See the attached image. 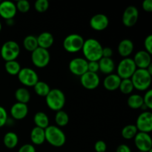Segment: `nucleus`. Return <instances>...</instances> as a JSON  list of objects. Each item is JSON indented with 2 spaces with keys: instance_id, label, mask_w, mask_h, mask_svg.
Returning a JSON list of instances; mask_svg holds the SVG:
<instances>
[{
  "instance_id": "nucleus-12",
  "label": "nucleus",
  "mask_w": 152,
  "mask_h": 152,
  "mask_svg": "<svg viewBox=\"0 0 152 152\" xmlns=\"http://www.w3.org/2000/svg\"><path fill=\"white\" fill-rule=\"evenodd\" d=\"M68 67L73 74L81 77L88 71V61L85 58H74L70 61Z\"/></svg>"
},
{
  "instance_id": "nucleus-48",
  "label": "nucleus",
  "mask_w": 152,
  "mask_h": 152,
  "mask_svg": "<svg viewBox=\"0 0 152 152\" xmlns=\"http://www.w3.org/2000/svg\"><path fill=\"white\" fill-rule=\"evenodd\" d=\"M0 2H1V1H0Z\"/></svg>"
},
{
  "instance_id": "nucleus-17",
  "label": "nucleus",
  "mask_w": 152,
  "mask_h": 152,
  "mask_svg": "<svg viewBox=\"0 0 152 152\" xmlns=\"http://www.w3.org/2000/svg\"><path fill=\"white\" fill-rule=\"evenodd\" d=\"M133 60L137 68L146 69L151 65V55L145 50H140L135 53Z\"/></svg>"
},
{
  "instance_id": "nucleus-36",
  "label": "nucleus",
  "mask_w": 152,
  "mask_h": 152,
  "mask_svg": "<svg viewBox=\"0 0 152 152\" xmlns=\"http://www.w3.org/2000/svg\"><path fill=\"white\" fill-rule=\"evenodd\" d=\"M143 99V104L147 107L148 109H152V90L148 89L145 94L144 96H142Z\"/></svg>"
},
{
  "instance_id": "nucleus-46",
  "label": "nucleus",
  "mask_w": 152,
  "mask_h": 152,
  "mask_svg": "<svg viewBox=\"0 0 152 152\" xmlns=\"http://www.w3.org/2000/svg\"><path fill=\"white\" fill-rule=\"evenodd\" d=\"M1 28H2V26H1V22H0V32H1Z\"/></svg>"
},
{
  "instance_id": "nucleus-24",
  "label": "nucleus",
  "mask_w": 152,
  "mask_h": 152,
  "mask_svg": "<svg viewBox=\"0 0 152 152\" xmlns=\"http://www.w3.org/2000/svg\"><path fill=\"white\" fill-rule=\"evenodd\" d=\"M34 122L36 126L45 129L49 126V118L45 113L42 111H39L35 114L34 117Z\"/></svg>"
},
{
  "instance_id": "nucleus-40",
  "label": "nucleus",
  "mask_w": 152,
  "mask_h": 152,
  "mask_svg": "<svg viewBox=\"0 0 152 152\" xmlns=\"http://www.w3.org/2000/svg\"><path fill=\"white\" fill-rule=\"evenodd\" d=\"M88 71L97 74V72L99 71L98 62H88Z\"/></svg>"
},
{
  "instance_id": "nucleus-33",
  "label": "nucleus",
  "mask_w": 152,
  "mask_h": 152,
  "mask_svg": "<svg viewBox=\"0 0 152 152\" xmlns=\"http://www.w3.org/2000/svg\"><path fill=\"white\" fill-rule=\"evenodd\" d=\"M119 89L124 94H130L134 89L131 79H124L121 80Z\"/></svg>"
},
{
  "instance_id": "nucleus-9",
  "label": "nucleus",
  "mask_w": 152,
  "mask_h": 152,
  "mask_svg": "<svg viewBox=\"0 0 152 152\" xmlns=\"http://www.w3.org/2000/svg\"><path fill=\"white\" fill-rule=\"evenodd\" d=\"M17 76L19 82L27 87H34L39 81L38 74L31 68H21Z\"/></svg>"
},
{
  "instance_id": "nucleus-35",
  "label": "nucleus",
  "mask_w": 152,
  "mask_h": 152,
  "mask_svg": "<svg viewBox=\"0 0 152 152\" xmlns=\"http://www.w3.org/2000/svg\"><path fill=\"white\" fill-rule=\"evenodd\" d=\"M16 7L17 11L19 10V12L22 13H28L29 11L30 8H31L29 1H28L27 0H19V1H18L16 4Z\"/></svg>"
},
{
  "instance_id": "nucleus-22",
  "label": "nucleus",
  "mask_w": 152,
  "mask_h": 152,
  "mask_svg": "<svg viewBox=\"0 0 152 152\" xmlns=\"http://www.w3.org/2000/svg\"><path fill=\"white\" fill-rule=\"evenodd\" d=\"M37 38L39 47L46 49V50L50 48L53 45V42H54L53 36L50 32L42 33Z\"/></svg>"
},
{
  "instance_id": "nucleus-11",
  "label": "nucleus",
  "mask_w": 152,
  "mask_h": 152,
  "mask_svg": "<svg viewBox=\"0 0 152 152\" xmlns=\"http://www.w3.org/2000/svg\"><path fill=\"white\" fill-rule=\"evenodd\" d=\"M134 139L139 151L148 152L152 149V140L149 134L138 132Z\"/></svg>"
},
{
  "instance_id": "nucleus-18",
  "label": "nucleus",
  "mask_w": 152,
  "mask_h": 152,
  "mask_svg": "<svg viewBox=\"0 0 152 152\" xmlns=\"http://www.w3.org/2000/svg\"><path fill=\"white\" fill-rule=\"evenodd\" d=\"M28 114V107L27 104L16 102L10 108V115L13 119L22 120L27 117Z\"/></svg>"
},
{
  "instance_id": "nucleus-25",
  "label": "nucleus",
  "mask_w": 152,
  "mask_h": 152,
  "mask_svg": "<svg viewBox=\"0 0 152 152\" xmlns=\"http://www.w3.org/2000/svg\"><path fill=\"white\" fill-rule=\"evenodd\" d=\"M18 142H19V137L16 133L10 132L4 134L3 138V143L6 148L13 149L18 145Z\"/></svg>"
},
{
  "instance_id": "nucleus-13",
  "label": "nucleus",
  "mask_w": 152,
  "mask_h": 152,
  "mask_svg": "<svg viewBox=\"0 0 152 152\" xmlns=\"http://www.w3.org/2000/svg\"><path fill=\"white\" fill-rule=\"evenodd\" d=\"M80 83L85 88L88 90H94L99 86L100 80L96 73L87 71L80 77Z\"/></svg>"
},
{
  "instance_id": "nucleus-4",
  "label": "nucleus",
  "mask_w": 152,
  "mask_h": 152,
  "mask_svg": "<svg viewBox=\"0 0 152 152\" xmlns=\"http://www.w3.org/2000/svg\"><path fill=\"white\" fill-rule=\"evenodd\" d=\"M45 101L48 107L52 111H60L65 106V94L59 88L50 89L48 94L45 96Z\"/></svg>"
},
{
  "instance_id": "nucleus-20",
  "label": "nucleus",
  "mask_w": 152,
  "mask_h": 152,
  "mask_svg": "<svg viewBox=\"0 0 152 152\" xmlns=\"http://www.w3.org/2000/svg\"><path fill=\"white\" fill-rule=\"evenodd\" d=\"M134 43L129 39H125L120 41L118 45V53L121 56L124 58L129 57L134 50Z\"/></svg>"
},
{
  "instance_id": "nucleus-31",
  "label": "nucleus",
  "mask_w": 152,
  "mask_h": 152,
  "mask_svg": "<svg viewBox=\"0 0 152 152\" xmlns=\"http://www.w3.org/2000/svg\"><path fill=\"white\" fill-rule=\"evenodd\" d=\"M4 68L5 71H7V74L10 75L14 76L18 75L19 72L21 70V65L19 62L16 60H12L8 61V62H5L4 64Z\"/></svg>"
},
{
  "instance_id": "nucleus-3",
  "label": "nucleus",
  "mask_w": 152,
  "mask_h": 152,
  "mask_svg": "<svg viewBox=\"0 0 152 152\" xmlns=\"http://www.w3.org/2000/svg\"><path fill=\"white\" fill-rule=\"evenodd\" d=\"M45 140L52 146L62 147L66 142L65 133L58 126H49L45 129Z\"/></svg>"
},
{
  "instance_id": "nucleus-21",
  "label": "nucleus",
  "mask_w": 152,
  "mask_h": 152,
  "mask_svg": "<svg viewBox=\"0 0 152 152\" xmlns=\"http://www.w3.org/2000/svg\"><path fill=\"white\" fill-rule=\"evenodd\" d=\"M98 63L99 71L106 75L113 74V71L115 69V63L111 58L102 57L98 61Z\"/></svg>"
},
{
  "instance_id": "nucleus-29",
  "label": "nucleus",
  "mask_w": 152,
  "mask_h": 152,
  "mask_svg": "<svg viewBox=\"0 0 152 152\" xmlns=\"http://www.w3.org/2000/svg\"><path fill=\"white\" fill-rule=\"evenodd\" d=\"M127 103L132 109H139L143 105V99L142 96L139 94H132L128 98Z\"/></svg>"
},
{
  "instance_id": "nucleus-15",
  "label": "nucleus",
  "mask_w": 152,
  "mask_h": 152,
  "mask_svg": "<svg viewBox=\"0 0 152 152\" xmlns=\"http://www.w3.org/2000/svg\"><path fill=\"white\" fill-rule=\"evenodd\" d=\"M17 13L16 4L11 1H3L0 2V16L5 20L13 19Z\"/></svg>"
},
{
  "instance_id": "nucleus-47",
  "label": "nucleus",
  "mask_w": 152,
  "mask_h": 152,
  "mask_svg": "<svg viewBox=\"0 0 152 152\" xmlns=\"http://www.w3.org/2000/svg\"><path fill=\"white\" fill-rule=\"evenodd\" d=\"M138 152H141V151H138Z\"/></svg>"
},
{
  "instance_id": "nucleus-30",
  "label": "nucleus",
  "mask_w": 152,
  "mask_h": 152,
  "mask_svg": "<svg viewBox=\"0 0 152 152\" xmlns=\"http://www.w3.org/2000/svg\"><path fill=\"white\" fill-rule=\"evenodd\" d=\"M138 130L135 125H127L122 129L121 134L124 139L132 140L134 138L136 134H137Z\"/></svg>"
},
{
  "instance_id": "nucleus-19",
  "label": "nucleus",
  "mask_w": 152,
  "mask_h": 152,
  "mask_svg": "<svg viewBox=\"0 0 152 152\" xmlns=\"http://www.w3.org/2000/svg\"><path fill=\"white\" fill-rule=\"evenodd\" d=\"M121 79L117 74H111L106 76L103 81V86L106 90L109 91H114L117 89H119Z\"/></svg>"
},
{
  "instance_id": "nucleus-44",
  "label": "nucleus",
  "mask_w": 152,
  "mask_h": 152,
  "mask_svg": "<svg viewBox=\"0 0 152 152\" xmlns=\"http://www.w3.org/2000/svg\"><path fill=\"white\" fill-rule=\"evenodd\" d=\"M116 152H132L130 147L128 146L126 144H121L117 148Z\"/></svg>"
},
{
  "instance_id": "nucleus-41",
  "label": "nucleus",
  "mask_w": 152,
  "mask_h": 152,
  "mask_svg": "<svg viewBox=\"0 0 152 152\" xmlns=\"http://www.w3.org/2000/svg\"><path fill=\"white\" fill-rule=\"evenodd\" d=\"M18 152H36V148L32 144H25L19 148Z\"/></svg>"
},
{
  "instance_id": "nucleus-37",
  "label": "nucleus",
  "mask_w": 152,
  "mask_h": 152,
  "mask_svg": "<svg viewBox=\"0 0 152 152\" xmlns=\"http://www.w3.org/2000/svg\"><path fill=\"white\" fill-rule=\"evenodd\" d=\"M7 120H8V117H7V113L5 108L0 105V128L3 127L7 124Z\"/></svg>"
},
{
  "instance_id": "nucleus-43",
  "label": "nucleus",
  "mask_w": 152,
  "mask_h": 152,
  "mask_svg": "<svg viewBox=\"0 0 152 152\" xmlns=\"http://www.w3.org/2000/svg\"><path fill=\"white\" fill-rule=\"evenodd\" d=\"M113 55V50L111 48L105 47L102 48V57L111 58Z\"/></svg>"
},
{
  "instance_id": "nucleus-7",
  "label": "nucleus",
  "mask_w": 152,
  "mask_h": 152,
  "mask_svg": "<svg viewBox=\"0 0 152 152\" xmlns=\"http://www.w3.org/2000/svg\"><path fill=\"white\" fill-rule=\"evenodd\" d=\"M84 41L83 37L80 34H69L64 39L63 48L69 53H77L82 50Z\"/></svg>"
},
{
  "instance_id": "nucleus-16",
  "label": "nucleus",
  "mask_w": 152,
  "mask_h": 152,
  "mask_svg": "<svg viewBox=\"0 0 152 152\" xmlns=\"http://www.w3.org/2000/svg\"><path fill=\"white\" fill-rule=\"evenodd\" d=\"M109 24V19L103 13H97L92 16L90 19V26L93 30L102 31L106 29Z\"/></svg>"
},
{
  "instance_id": "nucleus-32",
  "label": "nucleus",
  "mask_w": 152,
  "mask_h": 152,
  "mask_svg": "<svg viewBox=\"0 0 152 152\" xmlns=\"http://www.w3.org/2000/svg\"><path fill=\"white\" fill-rule=\"evenodd\" d=\"M55 122L58 127L66 126L69 123V116L63 110L56 111V115H55Z\"/></svg>"
},
{
  "instance_id": "nucleus-10",
  "label": "nucleus",
  "mask_w": 152,
  "mask_h": 152,
  "mask_svg": "<svg viewBox=\"0 0 152 152\" xmlns=\"http://www.w3.org/2000/svg\"><path fill=\"white\" fill-rule=\"evenodd\" d=\"M138 132L149 134L152 131V114L151 111H145L138 116L136 122Z\"/></svg>"
},
{
  "instance_id": "nucleus-1",
  "label": "nucleus",
  "mask_w": 152,
  "mask_h": 152,
  "mask_svg": "<svg viewBox=\"0 0 152 152\" xmlns=\"http://www.w3.org/2000/svg\"><path fill=\"white\" fill-rule=\"evenodd\" d=\"M102 48L98 40L90 38L85 40L82 50L88 62H98L102 57Z\"/></svg>"
},
{
  "instance_id": "nucleus-5",
  "label": "nucleus",
  "mask_w": 152,
  "mask_h": 152,
  "mask_svg": "<svg viewBox=\"0 0 152 152\" xmlns=\"http://www.w3.org/2000/svg\"><path fill=\"white\" fill-rule=\"evenodd\" d=\"M20 53V47L16 41L9 40L2 45L0 50L1 58L5 62L16 60Z\"/></svg>"
},
{
  "instance_id": "nucleus-28",
  "label": "nucleus",
  "mask_w": 152,
  "mask_h": 152,
  "mask_svg": "<svg viewBox=\"0 0 152 152\" xmlns=\"http://www.w3.org/2000/svg\"><path fill=\"white\" fill-rule=\"evenodd\" d=\"M23 46L28 51L33 52L35 50L39 47L37 37L34 35H28L25 37L23 40Z\"/></svg>"
},
{
  "instance_id": "nucleus-26",
  "label": "nucleus",
  "mask_w": 152,
  "mask_h": 152,
  "mask_svg": "<svg viewBox=\"0 0 152 152\" xmlns=\"http://www.w3.org/2000/svg\"><path fill=\"white\" fill-rule=\"evenodd\" d=\"M15 98L17 102L27 104L31 99V94L25 88H19L15 91Z\"/></svg>"
},
{
  "instance_id": "nucleus-14",
  "label": "nucleus",
  "mask_w": 152,
  "mask_h": 152,
  "mask_svg": "<svg viewBox=\"0 0 152 152\" xmlns=\"http://www.w3.org/2000/svg\"><path fill=\"white\" fill-rule=\"evenodd\" d=\"M139 17V11L135 6H129L124 10L123 14V23L126 27H133L136 25Z\"/></svg>"
},
{
  "instance_id": "nucleus-39",
  "label": "nucleus",
  "mask_w": 152,
  "mask_h": 152,
  "mask_svg": "<svg viewBox=\"0 0 152 152\" xmlns=\"http://www.w3.org/2000/svg\"><path fill=\"white\" fill-rule=\"evenodd\" d=\"M94 148L96 152H106V143L103 140L96 141L94 145Z\"/></svg>"
},
{
  "instance_id": "nucleus-42",
  "label": "nucleus",
  "mask_w": 152,
  "mask_h": 152,
  "mask_svg": "<svg viewBox=\"0 0 152 152\" xmlns=\"http://www.w3.org/2000/svg\"><path fill=\"white\" fill-rule=\"evenodd\" d=\"M142 7L143 10L146 12L152 11V1L151 0H144L142 1Z\"/></svg>"
},
{
  "instance_id": "nucleus-34",
  "label": "nucleus",
  "mask_w": 152,
  "mask_h": 152,
  "mask_svg": "<svg viewBox=\"0 0 152 152\" xmlns=\"http://www.w3.org/2000/svg\"><path fill=\"white\" fill-rule=\"evenodd\" d=\"M35 10L39 13H45L49 7V2L48 0H37L34 4Z\"/></svg>"
},
{
  "instance_id": "nucleus-2",
  "label": "nucleus",
  "mask_w": 152,
  "mask_h": 152,
  "mask_svg": "<svg viewBox=\"0 0 152 152\" xmlns=\"http://www.w3.org/2000/svg\"><path fill=\"white\" fill-rule=\"evenodd\" d=\"M152 75L146 69H137L131 77L134 88L138 91H144L148 90L151 84Z\"/></svg>"
},
{
  "instance_id": "nucleus-27",
  "label": "nucleus",
  "mask_w": 152,
  "mask_h": 152,
  "mask_svg": "<svg viewBox=\"0 0 152 152\" xmlns=\"http://www.w3.org/2000/svg\"><path fill=\"white\" fill-rule=\"evenodd\" d=\"M34 91L38 96L45 97L50 91V86L47 83L44 81H39V80L37 84L34 86Z\"/></svg>"
},
{
  "instance_id": "nucleus-38",
  "label": "nucleus",
  "mask_w": 152,
  "mask_h": 152,
  "mask_svg": "<svg viewBox=\"0 0 152 152\" xmlns=\"http://www.w3.org/2000/svg\"><path fill=\"white\" fill-rule=\"evenodd\" d=\"M144 47H145V51L148 52V53L151 55L152 53V35L147 36L146 38L144 40Z\"/></svg>"
},
{
  "instance_id": "nucleus-8",
  "label": "nucleus",
  "mask_w": 152,
  "mask_h": 152,
  "mask_svg": "<svg viewBox=\"0 0 152 152\" xmlns=\"http://www.w3.org/2000/svg\"><path fill=\"white\" fill-rule=\"evenodd\" d=\"M50 60V55L48 50L38 47L31 52V61L36 67L39 68H45Z\"/></svg>"
},
{
  "instance_id": "nucleus-45",
  "label": "nucleus",
  "mask_w": 152,
  "mask_h": 152,
  "mask_svg": "<svg viewBox=\"0 0 152 152\" xmlns=\"http://www.w3.org/2000/svg\"><path fill=\"white\" fill-rule=\"evenodd\" d=\"M6 22L8 25H12L13 24V19H8V20H6Z\"/></svg>"
},
{
  "instance_id": "nucleus-23",
  "label": "nucleus",
  "mask_w": 152,
  "mask_h": 152,
  "mask_svg": "<svg viewBox=\"0 0 152 152\" xmlns=\"http://www.w3.org/2000/svg\"><path fill=\"white\" fill-rule=\"evenodd\" d=\"M31 140L34 145H40L43 144L45 141V129H41L35 126L33 128L31 132Z\"/></svg>"
},
{
  "instance_id": "nucleus-6",
  "label": "nucleus",
  "mask_w": 152,
  "mask_h": 152,
  "mask_svg": "<svg viewBox=\"0 0 152 152\" xmlns=\"http://www.w3.org/2000/svg\"><path fill=\"white\" fill-rule=\"evenodd\" d=\"M137 69V68L133 59L129 57L124 58L119 62L117 65V74L120 77L121 80L131 79Z\"/></svg>"
}]
</instances>
